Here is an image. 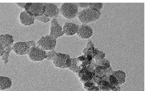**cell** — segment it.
Segmentation results:
<instances>
[{"mask_svg":"<svg viewBox=\"0 0 147 91\" xmlns=\"http://www.w3.org/2000/svg\"><path fill=\"white\" fill-rule=\"evenodd\" d=\"M101 15L100 11L88 7L79 12L77 17L82 24H87L97 20Z\"/></svg>","mask_w":147,"mask_h":91,"instance_id":"obj_1","label":"cell"},{"mask_svg":"<svg viewBox=\"0 0 147 91\" xmlns=\"http://www.w3.org/2000/svg\"><path fill=\"white\" fill-rule=\"evenodd\" d=\"M78 8L76 3H63L59 8V12L65 18L72 19L77 16Z\"/></svg>","mask_w":147,"mask_h":91,"instance_id":"obj_2","label":"cell"},{"mask_svg":"<svg viewBox=\"0 0 147 91\" xmlns=\"http://www.w3.org/2000/svg\"><path fill=\"white\" fill-rule=\"evenodd\" d=\"M36 42L33 40L18 41L12 45L13 51L18 55H28L32 47L36 45Z\"/></svg>","mask_w":147,"mask_h":91,"instance_id":"obj_3","label":"cell"},{"mask_svg":"<svg viewBox=\"0 0 147 91\" xmlns=\"http://www.w3.org/2000/svg\"><path fill=\"white\" fill-rule=\"evenodd\" d=\"M71 58L70 56L68 54L60 52H56L52 60L55 66L63 69L69 67L71 63Z\"/></svg>","mask_w":147,"mask_h":91,"instance_id":"obj_4","label":"cell"},{"mask_svg":"<svg viewBox=\"0 0 147 91\" xmlns=\"http://www.w3.org/2000/svg\"><path fill=\"white\" fill-rule=\"evenodd\" d=\"M25 10L31 16L35 17L43 15L45 11L43 3H26Z\"/></svg>","mask_w":147,"mask_h":91,"instance_id":"obj_5","label":"cell"},{"mask_svg":"<svg viewBox=\"0 0 147 91\" xmlns=\"http://www.w3.org/2000/svg\"><path fill=\"white\" fill-rule=\"evenodd\" d=\"M57 44V40L49 35L40 37L36 42V45L43 50H54Z\"/></svg>","mask_w":147,"mask_h":91,"instance_id":"obj_6","label":"cell"},{"mask_svg":"<svg viewBox=\"0 0 147 91\" xmlns=\"http://www.w3.org/2000/svg\"><path fill=\"white\" fill-rule=\"evenodd\" d=\"M28 55L31 60L35 62L41 61L47 58V52L36 45L31 48Z\"/></svg>","mask_w":147,"mask_h":91,"instance_id":"obj_7","label":"cell"},{"mask_svg":"<svg viewBox=\"0 0 147 91\" xmlns=\"http://www.w3.org/2000/svg\"><path fill=\"white\" fill-rule=\"evenodd\" d=\"M64 34L62 27L59 24L57 18L52 19L51 21L49 35L56 39Z\"/></svg>","mask_w":147,"mask_h":91,"instance_id":"obj_8","label":"cell"},{"mask_svg":"<svg viewBox=\"0 0 147 91\" xmlns=\"http://www.w3.org/2000/svg\"><path fill=\"white\" fill-rule=\"evenodd\" d=\"M45 8L44 13L46 16L51 19L56 18L59 13V8L55 3H43Z\"/></svg>","mask_w":147,"mask_h":91,"instance_id":"obj_9","label":"cell"},{"mask_svg":"<svg viewBox=\"0 0 147 91\" xmlns=\"http://www.w3.org/2000/svg\"><path fill=\"white\" fill-rule=\"evenodd\" d=\"M94 33L92 28L87 24H82L79 25L77 34L82 39H88L91 37Z\"/></svg>","mask_w":147,"mask_h":91,"instance_id":"obj_10","label":"cell"},{"mask_svg":"<svg viewBox=\"0 0 147 91\" xmlns=\"http://www.w3.org/2000/svg\"><path fill=\"white\" fill-rule=\"evenodd\" d=\"M19 19L21 24L25 26H28L34 24L35 18L24 10L20 13Z\"/></svg>","mask_w":147,"mask_h":91,"instance_id":"obj_11","label":"cell"},{"mask_svg":"<svg viewBox=\"0 0 147 91\" xmlns=\"http://www.w3.org/2000/svg\"><path fill=\"white\" fill-rule=\"evenodd\" d=\"M79 26L73 22H66L62 28L65 34L68 36H72L77 33Z\"/></svg>","mask_w":147,"mask_h":91,"instance_id":"obj_12","label":"cell"},{"mask_svg":"<svg viewBox=\"0 0 147 91\" xmlns=\"http://www.w3.org/2000/svg\"><path fill=\"white\" fill-rule=\"evenodd\" d=\"M94 73L90 72L87 68H85L79 72L78 76L81 82L84 84L92 80Z\"/></svg>","mask_w":147,"mask_h":91,"instance_id":"obj_13","label":"cell"},{"mask_svg":"<svg viewBox=\"0 0 147 91\" xmlns=\"http://www.w3.org/2000/svg\"><path fill=\"white\" fill-rule=\"evenodd\" d=\"M14 41L13 37L9 34L0 35V43L5 48L12 45Z\"/></svg>","mask_w":147,"mask_h":91,"instance_id":"obj_14","label":"cell"},{"mask_svg":"<svg viewBox=\"0 0 147 91\" xmlns=\"http://www.w3.org/2000/svg\"><path fill=\"white\" fill-rule=\"evenodd\" d=\"M12 84L11 78L7 76L0 75V91L10 89Z\"/></svg>","mask_w":147,"mask_h":91,"instance_id":"obj_15","label":"cell"},{"mask_svg":"<svg viewBox=\"0 0 147 91\" xmlns=\"http://www.w3.org/2000/svg\"><path fill=\"white\" fill-rule=\"evenodd\" d=\"M112 75L117 79L120 86L125 82L126 76L124 72L121 70L116 71L113 72Z\"/></svg>","mask_w":147,"mask_h":91,"instance_id":"obj_16","label":"cell"},{"mask_svg":"<svg viewBox=\"0 0 147 91\" xmlns=\"http://www.w3.org/2000/svg\"><path fill=\"white\" fill-rule=\"evenodd\" d=\"M12 45L5 48V50L1 57V60L4 64H6L9 62L8 58L11 52L13 51Z\"/></svg>","mask_w":147,"mask_h":91,"instance_id":"obj_17","label":"cell"},{"mask_svg":"<svg viewBox=\"0 0 147 91\" xmlns=\"http://www.w3.org/2000/svg\"><path fill=\"white\" fill-rule=\"evenodd\" d=\"M84 88L87 90H99L98 87L93 82L92 80L84 84Z\"/></svg>","mask_w":147,"mask_h":91,"instance_id":"obj_18","label":"cell"},{"mask_svg":"<svg viewBox=\"0 0 147 91\" xmlns=\"http://www.w3.org/2000/svg\"><path fill=\"white\" fill-rule=\"evenodd\" d=\"M107 80L111 85L115 88L120 86L118 80L112 75H110L108 77Z\"/></svg>","mask_w":147,"mask_h":91,"instance_id":"obj_19","label":"cell"},{"mask_svg":"<svg viewBox=\"0 0 147 91\" xmlns=\"http://www.w3.org/2000/svg\"><path fill=\"white\" fill-rule=\"evenodd\" d=\"M103 7V4L102 3H90L88 8L96 9L100 11Z\"/></svg>","mask_w":147,"mask_h":91,"instance_id":"obj_20","label":"cell"},{"mask_svg":"<svg viewBox=\"0 0 147 91\" xmlns=\"http://www.w3.org/2000/svg\"><path fill=\"white\" fill-rule=\"evenodd\" d=\"M35 19L38 20L45 23L49 22L51 19V18L47 17L44 14L40 16L35 17Z\"/></svg>","mask_w":147,"mask_h":91,"instance_id":"obj_21","label":"cell"},{"mask_svg":"<svg viewBox=\"0 0 147 91\" xmlns=\"http://www.w3.org/2000/svg\"><path fill=\"white\" fill-rule=\"evenodd\" d=\"M56 52L54 50H49L47 52V58L46 59L48 60H52L55 56Z\"/></svg>","mask_w":147,"mask_h":91,"instance_id":"obj_22","label":"cell"},{"mask_svg":"<svg viewBox=\"0 0 147 91\" xmlns=\"http://www.w3.org/2000/svg\"><path fill=\"white\" fill-rule=\"evenodd\" d=\"M79 7L83 8H88L90 6V3H76Z\"/></svg>","mask_w":147,"mask_h":91,"instance_id":"obj_23","label":"cell"},{"mask_svg":"<svg viewBox=\"0 0 147 91\" xmlns=\"http://www.w3.org/2000/svg\"><path fill=\"white\" fill-rule=\"evenodd\" d=\"M16 5L21 9H24L26 3H16Z\"/></svg>","mask_w":147,"mask_h":91,"instance_id":"obj_24","label":"cell"},{"mask_svg":"<svg viewBox=\"0 0 147 91\" xmlns=\"http://www.w3.org/2000/svg\"><path fill=\"white\" fill-rule=\"evenodd\" d=\"M5 48L0 43V57H1L4 52Z\"/></svg>","mask_w":147,"mask_h":91,"instance_id":"obj_25","label":"cell"},{"mask_svg":"<svg viewBox=\"0 0 147 91\" xmlns=\"http://www.w3.org/2000/svg\"><path fill=\"white\" fill-rule=\"evenodd\" d=\"M121 90V87L119 86L117 88H115L112 91H120Z\"/></svg>","mask_w":147,"mask_h":91,"instance_id":"obj_26","label":"cell"},{"mask_svg":"<svg viewBox=\"0 0 147 91\" xmlns=\"http://www.w3.org/2000/svg\"><path fill=\"white\" fill-rule=\"evenodd\" d=\"M87 91H100V90H87Z\"/></svg>","mask_w":147,"mask_h":91,"instance_id":"obj_27","label":"cell"}]
</instances>
